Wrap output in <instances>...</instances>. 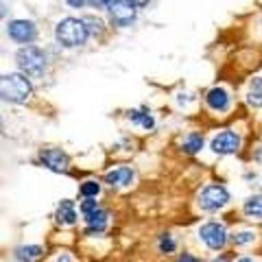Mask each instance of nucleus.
<instances>
[{
	"mask_svg": "<svg viewBox=\"0 0 262 262\" xmlns=\"http://www.w3.org/2000/svg\"><path fill=\"white\" fill-rule=\"evenodd\" d=\"M92 7H96V9H103V7H110L112 0H88Z\"/></svg>",
	"mask_w": 262,
	"mask_h": 262,
	"instance_id": "b1692460",
	"label": "nucleus"
},
{
	"mask_svg": "<svg viewBox=\"0 0 262 262\" xmlns=\"http://www.w3.org/2000/svg\"><path fill=\"white\" fill-rule=\"evenodd\" d=\"M247 103L251 105V107H262V92H258V90H249Z\"/></svg>",
	"mask_w": 262,
	"mask_h": 262,
	"instance_id": "5701e85b",
	"label": "nucleus"
},
{
	"mask_svg": "<svg viewBox=\"0 0 262 262\" xmlns=\"http://www.w3.org/2000/svg\"><path fill=\"white\" fill-rule=\"evenodd\" d=\"M0 92L3 98L9 103H27L29 96L33 92L31 81L27 79V75H20V72H13V75H5L3 83H0Z\"/></svg>",
	"mask_w": 262,
	"mask_h": 262,
	"instance_id": "f03ea898",
	"label": "nucleus"
},
{
	"mask_svg": "<svg viewBox=\"0 0 262 262\" xmlns=\"http://www.w3.org/2000/svg\"><path fill=\"white\" fill-rule=\"evenodd\" d=\"M90 35V31L85 27L83 20H77V18H63L59 24L55 27V37L57 42L66 48H75L85 44V39Z\"/></svg>",
	"mask_w": 262,
	"mask_h": 262,
	"instance_id": "f257e3e1",
	"label": "nucleus"
},
{
	"mask_svg": "<svg viewBox=\"0 0 262 262\" xmlns=\"http://www.w3.org/2000/svg\"><path fill=\"white\" fill-rule=\"evenodd\" d=\"M15 61H18V68L27 77L39 79V77H44V72H46V57L35 46H22L20 51L15 53Z\"/></svg>",
	"mask_w": 262,
	"mask_h": 262,
	"instance_id": "7ed1b4c3",
	"label": "nucleus"
},
{
	"mask_svg": "<svg viewBox=\"0 0 262 262\" xmlns=\"http://www.w3.org/2000/svg\"><path fill=\"white\" fill-rule=\"evenodd\" d=\"M243 212L247 214L249 219H258L262 221V194H253V196H247L243 203Z\"/></svg>",
	"mask_w": 262,
	"mask_h": 262,
	"instance_id": "4468645a",
	"label": "nucleus"
},
{
	"mask_svg": "<svg viewBox=\"0 0 262 262\" xmlns=\"http://www.w3.org/2000/svg\"><path fill=\"white\" fill-rule=\"evenodd\" d=\"M55 219H57V223H61V225H75L77 223V208H75V203L68 201V199H63L59 206H57Z\"/></svg>",
	"mask_w": 262,
	"mask_h": 262,
	"instance_id": "ddd939ff",
	"label": "nucleus"
},
{
	"mask_svg": "<svg viewBox=\"0 0 262 262\" xmlns=\"http://www.w3.org/2000/svg\"><path fill=\"white\" fill-rule=\"evenodd\" d=\"M251 90H258V92H262V77H256L251 81Z\"/></svg>",
	"mask_w": 262,
	"mask_h": 262,
	"instance_id": "a878e982",
	"label": "nucleus"
},
{
	"mask_svg": "<svg viewBox=\"0 0 262 262\" xmlns=\"http://www.w3.org/2000/svg\"><path fill=\"white\" fill-rule=\"evenodd\" d=\"M66 3H68L70 7H75V9H81V7H83L88 0H66Z\"/></svg>",
	"mask_w": 262,
	"mask_h": 262,
	"instance_id": "393cba45",
	"label": "nucleus"
},
{
	"mask_svg": "<svg viewBox=\"0 0 262 262\" xmlns=\"http://www.w3.org/2000/svg\"><path fill=\"white\" fill-rule=\"evenodd\" d=\"M227 201H229V192L225 190L223 186H219V184L206 186L199 192V196H196V203H199V208L203 212H216L221 208H225Z\"/></svg>",
	"mask_w": 262,
	"mask_h": 262,
	"instance_id": "20e7f679",
	"label": "nucleus"
},
{
	"mask_svg": "<svg viewBox=\"0 0 262 262\" xmlns=\"http://www.w3.org/2000/svg\"><path fill=\"white\" fill-rule=\"evenodd\" d=\"M256 160L262 164V146H258V149H256Z\"/></svg>",
	"mask_w": 262,
	"mask_h": 262,
	"instance_id": "c756f323",
	"label": "nucleus"
},
{
	"mask_svg": "<svg viewBox=\"0 0 262 262\" xmlns=\"http://www.w3.org/2000/svg\"><path fill=\"white\" fill-rule=\"evenodd\" d=\"M203 146V138L199 136V134H188L186 138H184V142H182V149L186 151V153H196Z\"/></svg>",
	"mask_w": 262,
	"mask_h": 262,
	"instance_id": "f3484780",
	"label": "nucleus"
},
{
	"mask_svg": "<svg viewBox=\"0 0 262 262\" xmlns=\"http://www.w3.org/2000/svg\"><path fill=\"white\" fill-rule=\"evenodd\" d=\"M79 210H81V214H90V212H94V210H98V203H96V196H85L83 201H81V206H79Z\"/></svg>",
	"mask_w": 262,
	"mask_h": 262,
	"instance_id": "4be33fe9",
	"label": "nucleus"
},
{
	"mask_svg": "<svg viewBox=\"0 0 262 262\" xmlns=\"http://www.w3.org/2000/svg\"><path fill=\"white\" fill-rule=\"evenodd\" d=\"M39 162H42L48 170H55V173H66V170H68V155L59 149L42 151L39 153Z\"/></svg>",
	"mask_w": 262,
	"mask_h": 262,
	"instance_id": "1a4fd4ad",
	"label": "nucleus"
},
{
	"mask_svg": "<svg viewBox=\"0 0 262 262\" xmlns=\"http://www.w3.org/2000/svg\"><path fill=\"white\" fill-rule=\"evenodd\" d=\"M177 262H196V258L190 256V253H184V256H179V258H177Z\"/></svg>",
	"mask_w": 262,
	"mask_h": 262,
	"instance_id": "bb28decb",
	"label": "nucleus"
},
{
	"mask_svg": "<svg viewBox=\"0 0 262 262\" xmlns=\"http://www.w3.org/2000/svg\"><path fill=\"white\" fill-rule=\"evenodd\" d=\"M83 219L88 223V234H103L105 227H107V223H110V214L105 210H101V208L90 212V214H85Z\"/></svg>",
	"mask_w": 262,
	"mask_h": 262,
	"instance_id": "f8f14e48",
	"label": "nucleus"
},
{
	"mask_svg": "<svg viewBox=\"0 0 262 262\" xmlns=\"http://www.w3.org/2000/svg\"><path fill=\"white\" fill-rule=\"evenodd\" d=\"M236 262H253L251 258H241V260H236Z\"/></svg>",
	"mask_w": 262,
	"mask_h": 262,
	"instance_id": "7c9ffc66",
	"label": "nucleus"
},
{
	"mask_svg": "<svg viewBox=\"0 0 262 262\" xmlns=\"http://www.w3.org/2000/svg\"><path fill=\"white\" fill-rule=\"evenodd\" d=\"M110 18L116 27H129L136 20V5L129 0H112L110 3Z\"/></svg>",
	"mask_w": 262,
	"mask_h": 262,
	"instance_id": "423d86ee",
	"label": "nucleus"
},
{
	"mask_svg": "<svg viewBox=\"0 0 262 262\" xmlns=\"http://www.w3.org/2000/svg\"><path fill=\"white\" fill-rule=\"evenodd\" d=\"M212 262H225V260H212Z\"/></svg>",
	"mask_w": 262,
	"mask_h": 262,
	"instance_id": "2f4dec72",
	"label": "nucleus"
},
{
	"mask_svg": "<svg viewBox=\"0 0 262 262\" xmlns=\"http://www.w3.org/2000/svg\"><path fill=\"white\" fill-rule=\"evenodd\" d=\"M127 116H129L131 122H136V125H140L144 129H153L155 127L153 116H151V114H146V112H142V110H129Z\"/></svg>",
	"mask_w": 262,
	"mask_h": 262,
	"instance_id": "2eb2a0df",
	"label": "nucleus"
},
{
	"mask_svg": "<svg viewBox=\"0 0 262 262\" xmlns=\"http://www.w3.org/2000/svg\"><path fill=\"white\" fill-rule=\"evenodd\" d=\"M232 241H234L236 247H243V245H249V243L256 241V234L249 232V229H243V232H238V234L232 236Z\"/></svg>",
	"mask_w": 262,
	"mask_h": 262,
	"instance_id": "a211bd4d",
	"label": "nucleus"
},
{
	"mask_svg": "<svg viewBox=\"0 0 262 262\" xmlns=\"http://www.w3.org/2000/svg\"><path fill=\"white\" fill-rule=\"evenodd\" d=\"M206 103H208V107L212 112H227L229 110V94H227V90L223 88H212L210 92L206 94Z\"/></svg>",
	"mask_w": 262,
	"mask_h": 262,
	"instance_id": "9b49d317",
	"label": "nucleus"
},
{
	"mask_svg": "<svg viewBox=\"0 0 262 262\" xmlns=\"http://www.w3.org/2000/svg\"><path fill=\"white\" fill-rule=\"evenodd\" d=\"M7 33H9V37L13 39V42H18V44H31L33 39H35V35H37L35 24L29 22V20H13V22H9Z\"/></svg>",
	"mask_w": 262,
	"mask_h": 262,
	"instance_id": "6e6552de",
	"label": "nucleus"
},
{
	"mask_svg": "<svg viewBox=\"0 0 262 262\" xmlns=\"http://www.w3.org/2000/svg\"><path fill=\"white\" fill-rule=\"evenodd\" d=\"M101 192V184L94 182V179H88V182L81 184V194L83 196H96Z\"/></svg>",
	"mask_w": 262,
	"mask_h": 262,
	"instance_id": "aec40b11",
	"label": "nucleus"
},
{
	"mask_svg": "<svg viewBox=\"0 0 262 262\" xmlns=\"http://www.w3.org/2000/svg\"><path fill=\"white\" fill-rule=\"evenodd\" d=\"M134 168H129V166H116L114 170H110L107 175H105V184H110V186H116V188H125L129 186L131 182H134Z\"/></svg>",
	"mask_w": 262,
	"mask_h": 262,
	"instance_id": "9d476101",
	"label": "nucleus"
},
{
	"mask_svg": "<svg viewBox=\"0 0 262 262\" xmlns=\"http://www.w3.org/2000/svg\"><path fill=\"white\" fill-rule=\"evenodd\" d=\"M39 253H42V247H37V245H24V247L15 249V258L20 262H31V260L39 258Z\"/></svg>",
	"mask_w": 262,
	"mask_h": 262,
	"instance_id": "dca6fc26",
	"label": "nucleus"
},
{
	"mask_svg": "<svg viewBox=\"0 0 262 262\" xmlns=\"http://www.w3.org/2000/svg\"><path fill=\"white\" fill-rule=\"evenodd\" d=\"M238 149H241V136L234 134V131H221L210 142V151L216 155H232Z\"/></svg>",
	"mask_w": 262,
	"mask_h": 262,
	"instance_id": "0eeeda50",
	"label": "nucleus"
},
{
	"mask_svg": "<svg viewBox=\"0 0 262 262\" xmlns=\"http://www.w3.org/2000/svg\"><path fill=\"white\" fill-rule=\"evenodd\" d=\"M158 247H160V251H162V253H173V251H175V247H177V243H175V238H173L170 234H164V236H160Z\"/></svg>",
	"mask_w": 262,
	"mask_h": 262,
	"instance_id": "6ab92c4d",
	"label": "nucleus"
},
{
	"mask_svg": "<svg viewBox=\"0 0 262 262\" xmlns=\"http://www.w3.org/2000/svg\"><path fill=\"white\" fill-rule=\"evenodd\" d=\"M199 238L203 241V245H206L208 249L219 251V249L225 247V243H227V232H225L223 225L216 223V221H208V223H203V225L199 227Z\"/></svg>",
	"mask_w": 262,
	"mask_h": 262,
	"instance_id": "39448f33",
	"label": "nucleus"
},
{
	"mask_svg": "<svg viewBox=\"0 0 262 262\" xmlns=\"http://www.w3.org/2000/svg\"><path fill=\"white\" fill-rule=\"evenodd\" d=\"M129 3H134L136 7H144L146 3H149V0H129Z\"/></svg>",
	"mask_w": 262,
	"mask_h": 262,
	"instance_id": "c85d7f7f",
	"label": "nucleus"
},
{
	"mask_svg": "<svg viewBox=\"0 0 262 262\" xmlns=\"http://www.w3.org/2000/svg\"><path fill=\"white\" fill-rule=\"evenodd\" d=\"M55 262H72V258L68 256V253H61V256H57Z\"/></svg>",
	"mask_w": 262,
	"mask_h": 262,
	"instance_id": "cd10ccee",
	"label": "nucleus"
},
{
	"mask_svg": "<svg viewBox=\"0 0 262 262\" xmlns=\"http://www.w3.org/2000/svg\"><path fill=\"white\" fill-rule=\"evenodd\" d=\"M83 22H85V27L90 31V35H98V33H103V22L98 18H94V15H88V18H83Z\"/></svg>",
	"mask_w": 262,
	"mask_h": 262,
	"instance_id": "412c9836",
	"label": "nucleus"
}]
</instances>
